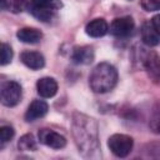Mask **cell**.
Returning a JSON list of instances; mask_svg holds the SVG:
<instances>
[{"instance_id": "cell-11", "label": "cell", "mask_w": 160, "mask_h": 160, "mask_svg": "<svg viewBox=\"0 0 160 160\" xmlns=\"http://www.w3.org/2000/svg\"><path fill=\"white\" fill-rule=\"evenodd\" d=\"M36 89H38V94L41 98H52L58 92V82L52 78L45 76L38 80Z\"/></svg>"}, {"instance_id": "cell-12", "label": "cell", "mask_w": 160, "mask_h": 160, "mask_svg": "<svg viewBox=\"0 0 160 160\" xmlns=\"http://www.w3.org/2000/svg\"><path fill=\"white\" fill-rule=\"evenodd\" d=\"M71 60L74 64L86 65L94 60V50L91 46H76L72 50Z\"/></svg>"}, {"instance_id": "cell-2", "label": "cell", "mask_w": 160, "mask_h": 160, "mask_svg": "<svg viewBox=\"0 0 160 160\" xmlns=\"http://www.w3.org/2000/svg\"><path fill=\"white\" fill-rule=\"evenodd\" d=\"M116 82H118V71L109 62L98 64L92 69L89 76L90 89L96 94H105L112 90Z\"/></svg>"}, {"instance_id": "cell-10", "label": "cell", "mask_w": 160, "mask_h": 160, "mask_svg": "<svg viewBox=\"0 0 160 160\" xmlns=\"http://www.w3.org/2000/svg\"><path fill=\"white\" fill-rule=\"evenodd\" d=\"M20 60L25 66L31 70H39L45 65V59L42 54L38 51H24L20 55Z\"/></svg>"}, {"instance_id": "cell-4", "label": "cell", "mask_w": 160, "mask_h": 160, "mask_svg": "<svg viewBox=\"0 0 160 160\" xmlns=\"http://www.w3.org/2000/svg\"><path fill=\"white\" fill-rule=\"evenodd\" d=\"M108 146L110 151L118 158L128 156L134 146V140L124 134H114L108 140Z\"/></svg>"}, {"instance_id": "cell-5", "label": "cell", "mask_w": 160, "mask_h": 160, "mask_svg": "<svg viewBox=\"0 0 160 160\" xmlns=\"http://www.w3.org/2000/svg\"><path fill=\"white\" fill-rule=\"evenodd\" d=\"M21 100V86L16 81H6L1 84V102L5 106H15Z\"/></svg>"}, {"instance_id": "cell-13", "label": "cell", "mask_w": 160, "mask_h": 160, "mask_svg": "<svg viewBox=\"0 0 160 160\" xmlns=\"http://www.w3.org/2000/svg\"><path fill=\"white\" fill-rule=\"evenodd\" d=\"M141 39L148 46H156L160 42V34L152 26L151 21H146L141 26Z\"/></svg>"}, {"instance_id": "cell-19", "label": "cell", "mask_w": 160, "mask_h": 160, "mask_svg": "<svg viewBox=\"0 0 160 160\" xmlns=\"http://www.w3.org/2000/svg\"><path fill=\"white\" fill-rule=\"evenodd\" d=\"M11 59H12V50H11L10 45L2 42L1 44V60H0L1 65L9 64L11 61Z\"/></svg>"}, {"instance_id": "cell-15", "label": "cell", "mask_w": 160, "mask_h": 160, "mask_svg": "<svg viewBox=\"0 0 160 160\" xmlns=\"http://www.w3.org/2000/svg\"><path fill=\"white\" fill-rule=\"evenodd\" d=\"M16 36L25 44H38L42 39L41 31L35 28H22L16 32Z\"/></svg>"}, {"instance_id": "cell-16", "label": "cell", "mask_w": 160, "mask_h": 160, "mask_svg": "<svg viewBox=\"0 0 160 160\" xmlns=\"http://www.w3.org/2000/svg\"><path fill=\"white\" fill-rule=\"evenodd\" d=\"M28 4V0H1V6L4 10L18 14L21 12Z\"/></svg>"}, {"instance_id": "cell-17", "label": "cell", "mask_w": 160, "mask_h": 160, "mask_svg": "<svg viewBox=\"0 0 160 160\" xmlns=\"http://www.w3.org/2000/svg\"><path fill=\"white\" fill-rule=\"evenodd\" d=\"M18 146L22 151H34L36 150V141L31 134H25L20 138Z\"/></svg>"}, {"instance_id": "cell-18", "label": "cell", "mask_w": 160, "mask_h": 160, "mask_svg": "<svg viewBox=\"0 0 160 160\" xmlns=\"http://www.w3.org/2000/svg\"><path fill=\"white\" fill-rule=\"evenodd\" d=\"M14 129L11 126H8V125H4L0 128V142H1V146H4L6 142H9L12 138H14Z\"/></svg>"}, {"instance_id": "cell-1", "label": "cell", "mask_w": 160, "mask_h": 160, "mask_svg": "<svg viewBox=\"0 0 160 160\" xmlns=\"http://www.w3.org/2000/svg\"><path fill=\"white\" fill-rule=\"evenodd\" d=\"M71 129L79 152L86 159H100L101 149L96 121L85 114L74 112Z\"/></svg>"}, {"instance_id": "cell-7", "label": "cell", "mask_w": 160, "mask_h": 160, "mask_svg": "<svg viewBox=\"0 0 160 160\" xmlns=\"http://www.w3.org/2000/svg\"><path fill=\"white\" fill-rule=\"evenodd\" d=\"M135 28L134 20L130 16H121V18H116L112 20L111 25H110V32L114 36L118 38H125L129 36L132 30Z\"/></svg>"}, {"instance_id": "cell-8", "label": "cell", "mask_w": 160, "mask_h": 160, "mask_svg": "<svg viewBox=\"0 0 160 160\" xmlns=\"http://www.w3.org/2000/svg\"><path fill=\"white\" fill-rule=\"evenodd\" d=\"M39 141L52 149H62L66 145L65 136L50 129H41L39 131Z\"/></svg>"}, {"instance_id": "cell-14", "label": "cell", "mask_w": 160, "mask_h": 160, "mask_svg": "<svg viewBox=\"0 0 160 160\" xmlns=\"http://www.w3.org/2000/svg\"><path fill=\"white\" fill-rule=\"evenodd\" d=\"M109 31V25L104 19H94L91 20L86 28H85V32L91 36V38H101L104 36L106 32Z\"/></svg>"}, {"instance_id": "cell-21", "label": "cell", "mask_w": 160, "mask_h": 160, "mask_svg": "<svg viewBox=\"0 0 160 160\" xmlns=\"http://www.w3.org/2000/svg\"><path fill=\"white\" fill-rule=\"evenodd\" d=\"M151 24H152V26L156 29V31L160 34V14H158V15H155L151 20Z\"/></svg>"}, {"instance_id": "cell-3", "label": "cell", "mask_w": 160, "mask_h": 160, "mask_svg": "<svg viewBox=\"0 0 160 160\" xmlns=\"http://www.w3.org/2000/svg\"><path fill=\"white\" fill-rule=\"evenodd\" d=\"M62 4L60 0H30L28 9L32 16L40 21L48 22L56 16Z\"/></svg>"}, {"instance_id": "cell-9", "label": "cell", "mask_w": 160, "mask_h": 160, "mask_svg": "<svg viewBox=\"0 0 160 160\" xmlns=\"http://www.w3.org/2000/svg\"><path fill=\"white\" fill-rule=\"evenodd\" d=\"M48 110H49V105L44 100H34L29 105V108L25 112V120L26 121H35V120L45 116Z\"/></svg>"}, {"instance_id": "cell-6", "label": "cell", "mask_w": 160, "mask_h": 160, "mask_svg": "<svg viewBox=\"0 0 160 160\" xmlns=\"http://www.w3.org/2000/svg\"><path fill=\"white\" fill-rule=\"evenodd\" d=\"M141 64L151 80L156 84H160V58L158 54L154 51H142Z\"/></svg>"}, {"instance_id": "cell-20", "label": "cell", "mask_w": 160, "mask_h": 160, "mask_svg": "<svg viewBox=\"0 0 160 160\" xmlns=\"http://www.w3.org/2000/svg\"><path fill=\"white\" fill-rule=\"evenodd\" d=\"M141 6L146 11L160 10V0H141Z\"/></svg>"}]
</instances>
